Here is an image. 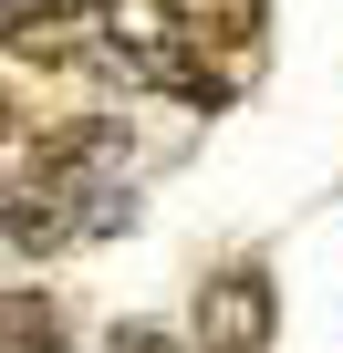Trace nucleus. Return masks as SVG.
I'll return each instance as SVG.
<instances>
[{
    "mask_svg": "<svg viewBox=\"0 0 343 353\" xmlns=\"http://www.w3.org/2000/svg\"><path fill=\"white\" fill-rule=\"evenodd\" d=\"M271 332H281V291H271V270H208L198 281V343L208 353H271Z\"/></svg>",
    "mask_w": 343,
    "mask_h": 353,
    "instance_id": "f257e3e1",
    "label": "nucleus"
},
{
    "mask_svg": "<svg viewBox=\"0 0 343 353\" xmlns=\"http://www.w3.org/2000/svg\"><path fill=\"white\" fill-rule=\"evenodd\" d=\"M166 21L188 52H250L271 32V0H166Z\"/></svg>",
    "mask_w": 343,
    "mask_h": 353,
    "instance_id": "f03ea898",
    "label": "nucleus"
},
{
    "mask_svg": "<svg viewBox=\"0 0 343 353\" xmlns=\"http://www.w3.org/2000/svg\"><path fill=\"white\" fill-rule=\"evenodd\" d=\"M0 353H63V301L52 291H0Z\"/></svg>",
    "mask_w": 343,
    "mask_h": 353,
    "instance_id": "7ed1b4c3",
    "label": "nucleus"
},
{
    "mask_svg": "<svg viewBox=\"0 0 343 353\" xmlns=\"http://www.w3.org/2000/svg\"><path fill=\"white\" fill-rule=\"evenodd\" d=\"M104 353H177V343H166L156 322H115V332H104Z\"/></svg>",
    "mask_w": 343,
    "mask_h": 353,
    "instance_id": "20e7f679",
    "label": "nucleus"
},
{
    "mask_svg": "<svg viewBox=\"0 0 343 353\" xmlns=\"http://www.w3.org/2000/svg\"><path fill=\"white\" fill-rule=\"evenodd\" d=\"M11 125H21V104H11V94H0V135H11Z\"/></svg>",
    "mask_w": 343,
    "mask_h": 353,
    "instance_id": "39448f33",
    "label": "nucleus"
},
{
    "mask_svg": "<svg viewBox=\"0 0 343 353\" xmlns=\"http://www.w3.org/2000/svg\"><path fill=\"white\" fill-rule=\"evenodd\" d=\"M0 219H11V188H0Z\"/></svg>",
    "mask_w": 343,
    "mask_h": 353,
    "instance_id": "423d86ee",
    "label": "nucleus"
}]
</instances>
